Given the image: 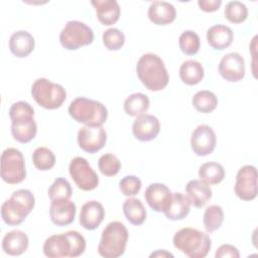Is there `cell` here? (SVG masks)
Wrapping results in <instances>:
<instances>
[{
  "label": "cell",
  "instance_id": "obj_23",
  "mask_svg": "<svg viewBox=\"0 0 258 258\" xmlns=\"http://www.w3.org/2000/svg\"><path fill=\"white\" fill-rule=\"evenodd\" d=\"M185 194L190 205L196 208H203L206 206L213 196L210 185L201 179L189 180L185 185Z\"/></svg>",
  "mask_w": 258,
  "mask_h": 258
},
{
  "label": "cell",
  "instance_id": "obj_37",
  "mask_svg": "<svg viewBox=\"0 0 258 258\" xmlns=\"http://www.w3.org/2000/svg\"><path fill=\"white\" fill-rule=\"evenodd\" d=\"M98 167L102 174L114 176L121 169V161L113 153H105L99 158Z\"/></svg>",
  "mask_w": 258,
  "mask_h": 258
},
{
  "label": "cell",
  "instance_id": "obj_42",
  "mask_svg": "<svg viewBox=\"0 0 258 258\" xmlns=\"http://www.w3.org/2000/svg\"><path fill=\"white\" fill-rule=\"evenodd\" d=\"M150 257H162V258L170 257V258H173V255L170 252H167L166 250H157L156 252L151 253Z\"/></svg>",
  "mask_w": 258,
  "mask_h": 258
},
{
  "label": "cell",
  "instance_id": "obj_34",
  "mask_svg": "<svg viewBox=\"0 0 258 258\" xmlns=\"http://www.w3.org/2000/svg\"><path fill=\"white\" fill-rule=\"evenodd\" d=\"M225 17L232 23H242L248 17V8L240 1H230L224 10Z\"/></svg>",
  "mask_w": 258,
  "mask_h": 258
},
{
  "label": "cell",
  "instance_id": "obj_30",
  "mask_svg": "<svg viewBox=\"0 0 258 258\" xmlns=\"http://www.w3.org/2000/svg\"><path fill=\"white\" fill-rule=\"evenodd\" d=\"M149 98L142 93H134L124 101V111L127 115L137 117L145 113L149 108Z\"/></svg>",
  "mask_w": 258,
  "mask_h": 258
},
{
  "label": "cell",
  "instance_id": "obj_19",
  "mask_svg": "<svg viewBox=\"0 0 258 258\" xmlns=\"http://www.w3.org/2000/svg\"><path fill=\"white\" fill-rule=\"evenodd\" d=\"M105 218V210L101 203L97 201H89L85 203L80 212L79 222L86 230L97 229Z\"/></svg>",
  "mask_w": 258,
  "mask_h": 258
},
{
  "label": "cell",
  "instance_id": "obj_41",
  "mask_svg": "<svg viewBox=\"0 0 258 258\" xmlns=\"http://www.w3.org/2000/svg\"><path fill=\"white\" fill-rule=\"evenodd\" d=\"M198 5L205 12H215L222 5L221 0H199Z\"/></svg>",
  "mask_w": 258,
  "mask_h": 258
},
{
  "label": "cell",
  "instance_id": "obj_35",
  "mask_svg": "<svg viewBox=\"0 0 258 258\" xmlns=\"http://www.w3.org/2000/svg\"><path fill=\"white\" fill-rule=\"evenodd\" d=\"M178 45L180 50L186 55L196 54L201 46L199 35L192 30L183 31L178 38Z\"/></svg>",
  "mask_w": 258,
  "mask_h": 258
},
{
  "label": "cell",
  "instance_id": "obj_29",
  "mask_svg": "<svg viewBox=\"0 0 258 258\" xmlns=\"http://www.w3.org/2000/svg\"><path fill=\"white\" fill-rule=\"evenodd\" d=\"M199 177L209 185L218 184L225 177V169L221 163L214 161L206 162L199 168Z\"/></svg>",
  "mask_w": 258,
  "mask_h": 258
},
{
  "label": "cell",
  "instance_id": "obj_13",
  "mask_svg": "<svg viewBox=\"0 0 258 258\" xmlns=\"http://www.w3.org/2000/svg\"><path fill=\"white\" fill-rule=\"evenodd\" d=\"M217 145V136L212 127L206 124L199 125L191 133L190 146L198 156L211 154Z\"/></svg>",
  "mask_w": 258,
  "mask_h": 258
},
{
  "label": "cell",
  "instance_id": "obj_10",
  "mask_svg": "<svg viewBox=\"0 0 258 258\" xmlns=\"http://www.w3.org/2000/svg\"><path fill=\"white\" fill-rule=\"evenodd\" d=\"M94 40V32L90 26L79 20L67 22L59 33V41L68 50H76L89 45Z\"/></svg>",
  "mask_w": 258,
  "mask_h": 258
},
{
  "label": "cell",
  "instance_id": "obj_5",
  "mask_svg": "<svg viewBox=\"0 0 258 258\" xmlns=\"http://www.w3.org/2000/svg\"><path fill=\"white\" fill-rule=\"evenodd\" d=\"M174 247L189 258H204L212 247V241L207 233L194 228H182L172 239Z\"/></svg>",
  "mask_w": 258,
  "mask_h": 258
},
{
  "label": "cell",
  "instance_id": "obj_16",
  "mask_svg": "<svg viewBox=\"0 0 258 258\" xmlns=\"http://www.w3.org/2000/svg\"><path fill=\"white\" fill-rule=\"evenodd\" d=\"M159 120L150 114H141L137 116L132 125V133L134 137L143 142L155 139L159 134Z\"/></svg>",
  "mask_w": 258,
  "mask_h": 258
},
{
  "label": "cell",
  "instance_id": "obj_28",
  "mask_svg": "<svg viewBox=\"0 0 258 258\" xmlns=\"http://www.w3.org/2000/svg\"><path fill=\"white\" fill-rule=\"evenodd\" d=\"M123 213L128 222L134 226L142 225L146 220V210L139 199L128 198L122 206Z\"/></svg>",
  "mask_w": 258,
  "mask_h": 258
},
{
  "label": "cell",
  "instance_id": "obj_15",
  "mask_svg": "<svg viewBox=\"0 0 258 258\" xmlns=\"http://www.w3.org/2000/svg\"><path fill=\"white\" fill-rule=\"evenodd\" d=\"M218 70L224 80L230 83L239 82L245 77L244 57L238 52H229L220 60Z\"/></svg>",
  "mask_w": 258,
  "mask_h": 258
},
{
  "label": "cell",
  "instance_id": "obj_40",
  "mask_svg": "<svg viewBox=\"0 0 258 258\" xmlns=\"http://www.w3.org/2000/svg\"><path fill=\"white\" fill-rule=\"evenodd\" d=\"M216 258H225V257H230V258H239L240 257V253L239 250L231 245V244H223L221 245L216 254H215Z\"/></svg>",
  "mask_w": 258,
  "mask_h": 258
},
{
  "label": "cell",
  "instance_id": "obj_7",
  "mask_svg": "<svg viewBox=\"0 0 258 258\" xmlns=\"http://www.w3.org/2000/svg\"><path fill=\"white\" fill-rule=\"evenodd\" d=\"M128 241V231L119 221L110 222L102 232L98 253L105 258H117L124 254Z\"/></svg>",
  "mask_w": 258,
  "mask_h": 258
},
{
  "label": "cell",
  "instance_id": "obj_33",
  "mask_svg": "<svg viewBox=\"0 0 258 258\" xmlns=\"http://www.w3.org/2000/svg\"><path fill=\"white\" fill-rule=\"evenodd\" d=\"M32 162L34 166L41 171L49 170L55 164V156L47 147H37L32 153Z\"/></svg>",
  "mask_w": 258,
  "mask_h": 258
},
{
  "label": "cell",
  "instance_id": "obj_12",
  "mask_svg": "<svg viewBox=\"0 0 258 258\" xmlns=\"http://www.w3.org/2000/svg\"><path fill=\"white\" fill-rule=\"evenodd\" d=\"M234 191L240 200L245 202L253 201L257 197V169L254 165L247 164L238 170Z\"/></svg>",
  "mask_w": 258,
  "mask_h": 258
},
{
  "label": "cell",
  "instance_id": "obj_36",
  "mask_svg": "<svg viewBox=\"0 0 258 258\" xmlns=\"http://www.w3.org/2000/svg\"><path fill=\"white\" fill-rule=\"evenodd\" d=\"M50 201L59 199H71L73 195V189L70 182L63 177H57L51 183L47 190Z\"/></svg>",
  "mask_w": 258,
  "mask_h": 258
},
{
  "label": "cell",
  "instance_id": "obj_4",
  "mask_svg": "<svg viewBox=\"0 0 258 258\" xmlns=\"http://www.w3.org/2000/svg\"><path fill=\"white\" fill-rule=\"evenodd\" d=\"M35 198L29 189L20 188L12 192L11 197L1 206V217L8 226L20 225L33 210Z\"/></svg>",
  "mask_w": 258,
  "mask_h": 258
},
{
  "label": "cell",
  "instance_id": "obj_2",
  "mask_svg": "<svg viewBox=\"0 0 258 258\" xmlns=\"http://www.w3.org/2000/svg\"><path fill=\"white\" fill-rule=\"evenodd\" d=\"M42 249L48 258L79 257L86 250V240L78 231H68L48 237Z\"/></svg>",
  "mask_w": 258,
  "mask_h": 258
},
{
  "label": "cell",
  "instance_id": "obj_11",
  "mask_svg": "<svg viewBox=\"0 0 258 258\" xmlns=\"http://www.w3.org/2000/svg\"><path fill=\"white\" fill-rule=\"evenodd\" d=\"M69 172L76 185L82 190H93L99 184V176L84 157L73 158L69 165Z\"/></svg>",
  "mask_w": 258,
  "mask_h": 258
},
{
  "label": "cell",
  "instance_id": "obj_26",
  "mask_svg": "<svg viewBox=\"0 0 258 258\" xmlns=\"http://www.w3.org/2000/svg\"><path fill=\"white\" fill-rule=\"evenodd\" d=\"M190 202L186 196L181 192H172L170 203L164 211V216L171 221L183 220L190 211Z\"/></svg>",
  "mask_w": 258,
  "mask_h": 258
},
{
  "label": "cell",
  "instance_id": "obj_20",
  "mask_svg": "<svg viewBox=\"0 0 258 258\" xmlns=\"http://www.w3.org/2000/svg\"><path fill=\"white\" fill-rule=\"evenodd\" d=\"M91 4L95 7L97 18L103 25L110 26L119 20L121 8L116 0H94Z\"/></svg>",
  "mask_w": 258,
  "mask_h": 258
},
{
  "label": "cell",
  "instance_id": "obj_17",
  "mask_svg": "<svg viewBox=\"0 0 258 258\" xmlns=\"http://www.w3.org/2000/svg\"><path fill=\"white\" fill-rule=\"evenodd\" d=\"M77 208L71 199H59L51 201L49 207V218L51 222L59 227L68 226L75 220Z\"/></svg>",
  "mask_w": 258,
  "mask_h": 258
},
{
  "label": "cell",
  "instance_id": "obj_39",
  "mask_svg": "<svg viewBox=\"0 0 258 258\" xmlns=\"http://www.w3.org/2000/svg\"><path fill=\"white\" fill-rule=\"evenodd\" d=\"M142 186V182L136 175H126L119 182L121 192L126 197L136 196Z\"/></svg>",
  "mask_w": 258,
  "mask_h": 258
},
{
  "label": "cell",
  "instance_id": "obj_8",
  "mask_svg": "<svg viewBox=\"0 0 258 258\" xmlns=\"http://www.w3.org/2000/svg\"><path fill=\"white\" fill-rule=\"evenodd\" d=\"M31 96L40 107L54 110L61 107L67 99V92L61 85L39 78L31 86Z\"/></svg>",
  "mask_w": 258,
  "mask_h": 258
},
{
  "label": "cell",
  "instance_id": "obj_18",
  "mask_svg": "<svg viewBox=\"0 0 258 258\" xmlns=\"http://www.w3.org/2000/svg\"><path fill=\"white\" fill-rule=\"evenodd\" d=\"M171 196L172 192L169 187L159 182L149 184L144 192V198L148 206L157 213H164L170 203Z\"/></svg>",
  "mask_w": 258,
  "mask_h": 258
},
{
  "label": "cell",
  "instance_id": "obj_21",
  "mask_svg": "<svg viewBox=\"0 0 258 258\" xmlns=\"http://www.w3.org/2000/svg\"><path fill=\"white\" fill-rule=\"evenodd\" d=\"M149 20L156 25H166L174 21L176 10L172 4L166 1H153L147 12Z\"/></svg>",
  "mask_w": 258,
  "mask_h": 258
},
{
  "label": "cell",
  "instance_id": "obj_9",
  "mask_svg": "<svg viewBox=\"0 0 258 258\" xmlns=\"http://www.w3.org/2000/svg\"><path fill=\"white\" fill-rule=\"evenodd\" d=\"M1 177L8 184H17L25 179V161L20 150L9 147L2 152Z\"/></svg>",
  "mask_w": 258,
  "mask_h": 258
},
{
  "label": "cell",
  "instance_id": "obj_6",
  "mask_svg": "<svg viewBox=\"0 0 258 258\" xmlns=\"http://www.w3.org/2000/svg\"><path fill=\"white\" fill-rule=\"evenodd\" d=\"M69 114L78 123L89 127H100L107 120L108 110L99 101L79 97L70 104Z\"/></svg>",
  "mask_w": 258,
  "mask_h": 258
},
{
  "label": "cell",
  "instance_id": "obj_38",
  "mask_svg": "<svg viewBox=\"0 0 258 258\" xmlns=\"http://www.w3.org/2000/svg\"><path fill=\"white\" fill-rule=\"evenodd\" d=\"M102 39L105 47L108 50H118L125 43L124 33L120 29L115 27L108 28L107 30H105Z\"/></svg>",
  "mask_w": 258,
  "mask_h": 258
},
{
  "label": "cell",
  "instance_id": "obj_22",
  "mask_svg": "<svg viewBox=\"0 0 258 258\" xmlns=\"http://www.w3.org/2000/svg\"><path fill=\"white\" fill-rule=\"evenodd\" d=\"M35 47L34 37L25 30H18L12 33L9 38V48L16 57L28 56Z\"/></svg>",
  "mask_w": 258,
  "mask_h": 258
},
{
  "label": "cell",
  "instance_id": "obj_25",
  "mask_svg": "<svg viewBox=\"0 0 258 258\" xmlns=\"http://www.w3.org/2000/svg\"><path fill=\"white\" fill-rule=\"evenodd\" d=\"M28 237L20 230H13L5 234L2 240L3 251L11 256H19L28 248Z\"/></svg>",
  "mask_w": 258,
  "mask_h": 258
},
{
  "label": "cell",
  "instance_id": "obj_27",
  "mask_svg": "<svg viewBox=\"0 0 258 258\" xmlns=\"http://www.w3.org/2000/svg\"><path fill=\"white\" fill-rule=\"evenodd\" d=\"M205 70L202 63L195 59H188L181 63L179 68V78L185 85L195 86L204 79Z\"/></svg>",
  "mask_w": 258,
  "mask_h": 258
},
{
  "label": "cell",
  "instance_id": "obj_1",
  "mask_svg": "<svg viewBox=\"0 0 258 258\" xmlns=\"http://www.w3.org/2000/svg\"><path fill=\"white\" fill-rule=\"evenodd\" d=\"M136 74L143 86L153 92L163 90L169 82V75L163 60L151 52L140 56L136 64Z\"/></svg>",
  "mask_w": 258,
  "mask_h": 258
},
{
  "label": "cell",
  "instance_id": "obj_14",
  "mask_svg": "<svg viewBox=\"0 0 258 258\" xmlns=\"http://www.w3.org/2000/svg\"><path fill=\"white\" fill-rule=\"evenodd\" d=\"M107 141V133L103 126H84L78 132V144L82 150L88 153H96L101 150Z\"/></svg>",
  "mask_w": 258,
  "mask_h": 258
},
{
  "label": "cell",
  "instance_id": "obj_31",
  "mask_svg": "<svg viewBox=\"0 0 258 258\" xmlns=\"http://www.w3.org/2000/svg\"><path fill=\"white\" fill-rule=\"evenodd\" d=\"M191 103L194 108L198 112L207 114L213 112L217 108L218 98L213 92L208 90H202L194 95Z\"/></svg>",
  "mask_w": 258,
  "mask_h": 258
},
{
  "label": "cell",
  "instance_id": "obj_24",
  "mask_svg": "<svg viewBox=\"0 0 258 258\" xmlns=\"http://www.w3.org/2000/svg\"><path fill=\"white\" fill-rule=\"evenodd\" d=\"M207 40L210 46L214 49L223 50L232 44L234 40V32L227 25L216 24L208 29Z\"/></svg>",
  "mask_w": 258,
  "mask_h": 258
},
{
  "label": "cell",
  "instance_id": "obj_3",
  "mask_svg": "<svg viewBox=\"0 0 258 258\" xmlns=\"http://www.w3.org/2000/svg\"><path fill=\"white\" fill-rule=\"evenodd\" d=\"M11 119V134L20 143L30 142L37 133V125L34 120V109L30 104L19 101L11 105L9 109Z\"/></svg>",
  "mask_w": 258,
  "mask_h": 258
},
{
  "label": "cell",
  "instance_id": "obj_32",
  "mask_svg": "<svg viewBox=\"0 0 258 258\" xmlns=\"http://www.w3.org/2000/svg\"><path fill=\"white\" fill-rule=\"evenodd\" d=\"M224 222V211L218 205H212L205 210L203 224L208 233H213L221 228Z\"/></svg>",
  "mask_w": 258,
  "mask_h": 258
}]
</instances>
